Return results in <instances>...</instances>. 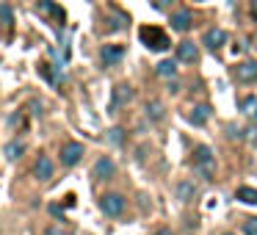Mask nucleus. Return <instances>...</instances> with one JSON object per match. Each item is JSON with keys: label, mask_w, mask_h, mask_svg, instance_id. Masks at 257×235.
<instances>
[{"label": "nucleus", "mask_w": 257, "mask_h": 235, "mask_svg": "<svg viewBox=\"0 0 257 235\" xmlns=\"http://www.w3.org/2000/svg\"><path fill=\"white\" fill-rule=\"evenodd\" d=\"M177 64L180 61H172V58H166V61H161L155 67V72L161 75V78H174V75H177Z\"/></svg>", "instance_id": "a211bd4d"}, {"label": "nucleus", "mask_w": 257, "mask_h": 235, "mask_svg": "<svg viewBox=\"0 0 257 235\" xmlns=\"http://www.w3.org/2000/svg\"><path fill=\"white\" fill-rule=\"evenodd\" d=\"M108 141H111L113 147H122L124 144V130L122 128H111L108 130Z\"/></svg>", "instance_id": "5701e85b"}, {"label": "nucleus", "mask_w": 257, "mask_h": 235, "mask_svg": "<svg viewBox=\"0 0 257 235\" xmlns=\"http://www.w3.org/2000/svg\"><path fill=\"white\" fill-rule=\"evenodd\" d=\"M36 12L45 14V17H53L56 23H61V25H64V20H67L64 9H61V6H56L53 0H39V3H36Z\"/></svg>", "instance_id": "9d476101"}, {"label": "nucleus", "mask_w": 257, "mask_h": 235, "mask_svg": "<svg viewBox=\"0 0 257 235\" xmlns=\"http://www.w3.org/2000/svg\"><path fill=\"white\" fill-rule=\"evenodd\" d=\"M133 100V86L130 83H119L116 89H113V100H111V108L116 111V108L127 105V102Z\"/></svg>", "instance_id": "f8f14e48"}, {"label": "nucleus", "mask_w": 257, "mask_h": 235, "mask_svg": "<svg viewBox=\"0 0 257 235\" xmlns=\"http://www.w3.org/2000/svg\"><path fill=\"white\" fill-rule=\"evenodd\" d=\"M188 122L196 125V128H202V125L210 122V105H196L194 111L188 113Z\"/></svg>", "instance_id": "2eb2a0df"}, {"label": "nucleus", "mask_w": 257, "mask_h": 235, "mask_svg": "<svg viewBox=\"0 0 257 235\" xmlns=\"http://www.w3.org/2000/svg\"><path fill=\"white\" fill-rule=\"evenodd\" d=\"M47 235H67V232H64L61 227H50V229H47Z\"/></svg>", "instance_id": "c85d7f7f"}, {"label": "nucleus", "mask_w": 257, "mask_h": 235, "mask_svg": "<svg viewBox=\"0 0 257 235\" xmlns=\"http://www.w3.org/2000/svg\"><path fill=\"white\" fill-rule=\"evenodd\" d=\"M254 119H257V116H254Z\"/></svg>", "instance_id": "473e14b6"}, {"label": "nucleus", "mask_w": 257, "mask_h": 235, "mask_svg": "<svg viewBox=\"0 0 257 235\" xmlns=\"http://www.w3.org/2000/svg\"><path fill=\"white\" fill-rule=\"evenodd\" d=\"M39 72L45 75V78L50 80L53 86H56V83H61V72H58V69H53L50 64H39Z\"/></svg>", "instance_id": "412c9836"}, {"label": "nucleus", "mask_w": 257, "mask_h": 235, "mask_svg": "<svg viewBox=\"0 0 257 235\" xmlns=\"http://www.w3.org/2000/svg\"><path fill=\"white\" fill-rule=\"evenodd\" d=\"M232 75H235L238 83H254V80H257V61H254V58H249V61L235 64Z\"/></svg>", "instance_id": "20e7f679"}, {"label": "nucleus", "mask_w": 257, "mask_h": 235, "mask_svg": "<svg viewBox=\"0 0 257 235\" xmlns=\"http://www.w3.org/2000/svg\"><path fill=\"white\" fill-rule=\"evenodd\" d=\"M243 133H246V139H251V141H257V128H246V130H243Z\"/></svg>", "instance_id": "bb28decb"}, {"label": "nucleus", "mask_w": 257, "mask_h": 235, "mask_svg": "<svg viewBox=\"0 0 257 235\" xmlns=\"http://www.w3.org/2000/svg\"><path fill=\"white\" fill-rule=\"evenodd\" d=\"M224 235H232V232H224Z\"/></svg>", "instance_id": "7c9ffc66"}, {"label": "nucleus", "mask_w": 257, "mask_h": 235, "mask_svg": "<svg viewBox=\"0 0 257 235\" xmlns=\"http://www.w3.org/2000/svg\"><path fill=\"white\" fill-rule=\"evenodd\" d=\"M139 39L144 42L147 50L152 53H163L172 47V39H169V34L163 28H158V25H141L139 28Z\"/></svg>", "instance_id": "f257e3e1"}, {"label": "nucleus", "mask_w": 257, "mask_h": 235, "mask_svg": "<svg viewBox=\"0 0 257 235\" xmlns=\"http://www.w3.org/2000/svg\"><path fill=\"white\" fill-rule=\"evenodd\" d=\"M144 111H147V119H152V122H161V119H163V102H161V100H147Z\"/></svg>", "instance_id": "dca6fc26"}, {"label": "nucleus", "mask_w": 257, "mask_h": 235, "mask_svg": "<svg viewBox=\"0 0 257 235\" xmlns=\"http://www.w3.org/2000/svg\"><path fill=\"white\" fill-rule=\"evenodd\" d=\"M249 14H251V20L257 23V0H251V3H249Z\"/></svg>", "instance_id": "cd10ccee"}, {"label": "nucleus", "mask_w": 257, "mask_h": 235, "mask_svg": "<svg viewBox=\"0 0 257 235\" xmlns=\"http://www.w3.org/2000/svg\"><path fill=\"white\" fill-rule=\"evenodd\" d=\"M235 199H238V202H246V205H257V188L240 185V188L235 191Z\"/></svg>", "instance_id": "f3484780"}, {"label": "nucleus", "mask_w": 257, "mask_h": 235, "mask_svg": "<svg viewBox=\"0 0 257 235\" xmlns=\"http://www.w3.org/2000/svg\"><path fill=\"white\" fill-rule=\"evenodd\" d=\"M199 3H205V0H199Z\"/></svg>", "instance_id": "2f4dec72"}, {"label": "nucleus", "mask_w": 257, "mask_h": 235, "mask_svg": "<svg viewBox=\"0 0 257 235\" xmlns=\"http://www.w3.org/2000/svg\"><path fill=\"white\" fill-rule=\"evenodd\" d=\"M174 194H177L180 202H194L196 196V185L191 183V180H180L177 185H174Z\"/></svg>", "instance_id": "ddd939ff"}, {"label": "nucleus", "mask_w": 257, "mask_h": 235, "mask_svg": "<svg viewBox=\"0 0 257 235\" xmlns=\"http://www.w3.org/2000/svg\"><path fill=\"white\" fill-rule=\"evenodd\" d=\"M12 23H14V12H12V6H9V3H0V25H3V28H9Z\"/></svg>", "instance_id": "4be33fe9"}, {"label": "nucleus", "mask_w": 257, "mask_h": 235, "mask_svg": "<svg viewBox=\"0 0 257 235\" xmlns=\"http://www.w3.org/2000/svg\"><path fill=\"white\" fill-rule=\"evenodd\" d=\"M100 207H102V213L105 216H122L124 213V196L122 194H102L100 196Z\"/></svg>", "instance_id": "7ed1b4c3"}, {"label": "nucleus", "mask_w": 257, "mask_h": 235, "mask_svg": "<svg viewBox=\"0 0 257 235\" xmlns=\"http://www.w3.org/2000/svg\"><path fill=\"white\" fill-rule=\"evenodd\" d=\"M83 144L80 141H67V144L61 147V163L64 166H75V163H80V158H83Z\"/></svg>", "instance_id": "423d86ee"}, {"label": "nucleus", "mask_w": 257, "mask_h": 235, "mask_svg": "<svg viewBox=\"0 0 257 235\" xmlns=\"http://www.w3.org/2000/svg\"><path fill=\"white\" fill-rule=\"evenodd\" d=\"M227 45V31L224 28H207L205 31V47L207 50H218Z\"/></svg>", "instance_id": "9b49d317"}, {"label": "nucleus", "mask_w": 257, "mask_h": 235, "mask_svg": "<svg viewBox=\"0 0 257 235\" xmlns=\"http://www.w3.org/2000/svg\"><path fill=\"white\" fill-rule=\"evenodd\" d=\"M243 235H257V216H249L243 221Z\"/></svg>", "instance_id": "b1692460"}, {"label": "nucleus", "mask_w": 257, "mask_h": 235, "mask_svg": "<svg viewBox=\"0 0 257 235\" xmlns=\"http://www.w3.org/2000/svg\"><path fill=\"white\" fill-rule=\"evenodd\" d=\"M3 152H6V158H9V161H17V158H23L25 144H23V141H9V144H6V150H3Z\"/></svg>", "instance_id": "6ab92c4d"}, {"label": "nucleus", "mask_w": 257, "mask_h": 235, "mask_svg": "<svg viewBox=\"0 0 257 235\" xmlns=\"http://www.w3.org/2000/svg\"><path fill=\"white\" fill-rule=\"evenodd\" d=\"M113 174H116V163H113L108 155H102L100 161L94 163V169H91V177L94 180H111Z\"/></svg>", "instance_id": "6e6552de"}, {"label": "nucleus", "mask_w": 257, "mask_h": 235, "mask_svg": "<svg viewBox=\"0 0 257 235\" xmlns=\"http://www.w3.org/2000/svg\"><path fill=\"white\" fill-rule=\"evenodd\" d=\"M100 58H102V67H116L124 58V45H102Z\"/></svg>", "instance_id": "0eeeda50"}, {"label": "nucleus", "mask_w": 257, "mask_h": 235, "mask_svg": "<svg viewBox=\"0 0 257 235\" xmlns=\"http://www.w3.org/2000/svg\"><path fill=\"white\" fill-rule=\"evenodd\" d=\"M155 235H174V229H172V227H161Z\"/></svg>", "instance_id": "c756f323"}, {"label": "nucleus", "mask_w": 257, "mask_h": 235, "mask_svg": "<svg viewBox=\"0 0 257 235\" xmlns=\"http://www.w3.org/2000/svg\"><path fill=\"white\" fill-rule=\"evenodd\" d=\"M169 25H172V31H180V34L191 31L194 28V14H191V9H177V12H172Z\"/></svg>", "instance_id": "39448f33"}, {"label": "nucleus", "mask_w": 257, "mask_h": 235, "mask_svg": "<svg viewBox=\"0 0 257 235\" xmlns=\"http://www.w3.org/2000/svg\"><path fill=\"white\" fill-rule=\"evenodd\" d=\"M34 174L39 180H50L53 177V161L47 155H39L36 158V166H34Z\"/></svg>", "instance_id": "4468645a"}, {"label": "nucleus", "mask_w": 257, "mask_h": 235, "mask_svg": "<svg viewBox=\"0 0 257 235\" xmlns=\"http://www.w3.org/2000/svg\"><path fill=\"white\" fill-rule=\"evenodd\" d=\"M194 166H196V172H199L205 180L216 177V158H213V150H207V147H196L194 150Z\"/></svg>", "instance_id": "f03ea898"}, {"label": "nucleus", "mask_w": 257, "mask_h": 235, "mask_svg": "<svg viewBox=\"0 0 257 235\" xmlns=\"http://www.w3.org/2000/svg\"><path fill=\"white\" fill-rule=\"evenodd\" d=\"M177 0H152V6L155 9H169V6H174Z\"/></svg>", "instance_id": "393cba45"}, {"label": "nucleus", "mask_w": 257, "mask_h": 235, "mask_svg": "<svg viewBox=\"0 0 257 235\" xmlns=\"http://www.w3.org/2000/svg\"><path fill=\"white\" fill-rule=\"evenodd\" d=\"M177 61L180 64H196V61H199V47H196L194 42L183 39L177 45Z\"/></svg>", "instance_id": "1a4fd4ad"}, {"label": "nucleus", "mask_w": 257, "mask_h": 235, "mask_svg": "<svg viewBox=\"0 0 257 235\" xmlns=\"http://www.w3.org/2000/svg\"><path fill=\"white\" fill-rule=\"evenodd\" d=\"M240 111H243L246 116H257V97L254 94L243 97V100H240Z\"/></svg>", "instance_id": "aec40b11"}, {"label": "nucleus", "mask_w": 257, "mask_h": 235, "mask_svg": "<svg viewBox=\"0 0 257 235\" xmlns=\"http://www.w3.org/2000/svg\"><path fill=\"white\" fill-rule=\"evenodd\" d=\"M227 136H229V139H238V136H240V130L235 128V125H229V128H227Z\"/></svg>", "instance_id": "a878e982"}]
</instances>
